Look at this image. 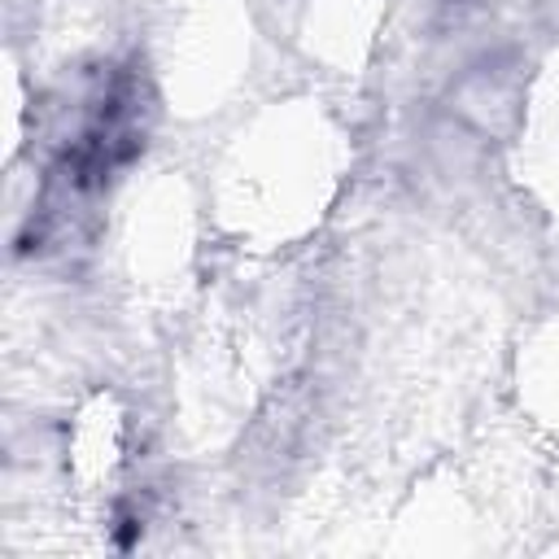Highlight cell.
<instances>
[{
	"label": "cell",
	"instance_id": "1",
	"mask_svg": "<svg viewBox=\"0 0 559 559\" xmlns=\"http://www.w3.org/2000/svg\"><path fill=\"white\" fill-rule=\"evenodd\" d=\"M459 105L463 114L476 122V127H493L502 131L515 114V83L502 74V66H485V70H472L459 87Z\"/></svg>",
	"mask_w": 559,
	"mask_h": 559
}]
</instances>
